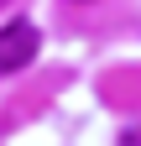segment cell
<instances>
[{"label": "cell", "instance_id": "obj_1", "mask_svg": "<svg viewBox=\"0 0 141 146\" xmlns=\"http://www.w3.org/2000/svg\"><path fill=\"white\" fill-rule=\"evenodd\" d=\"M42 52V31L26 21V16H11L5 26H0V78L5 73H21L31 68V58Z\"/></svg>", "mask_w": 141, "mask_h": 146}, {"label": "cell", "instance_id": "obj_2", "mask_svg": "<svg viewBox=\"0 0 141 146\" xmlns=\"http://www.w3.org/2000/svg\"><path fill=\"white\" fill-rule=\"evenodd\" d=\"M120 146H141V125H126L120 131Z\"/></svg>", "mask_w": 141, "mask_h": 146}, {"label": "cell", "instance_id": "obj_3", "mask_svg": "<svg viewBox=\"0 0 141 146\" xmlns=\"http://www.w3.org/2000/svg\"><path fill=\"white\" fill-rule=\"evenodd\" d=\"M0 5H5V0H0Z\"/></svg>", "mask_w": 141, "mask_h": 146}]
</instances>
